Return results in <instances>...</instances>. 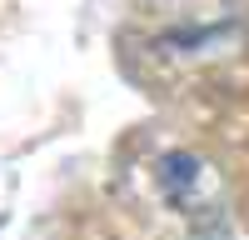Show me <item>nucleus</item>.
<instances>
[{"label": "nucleus", "instance_id": "obj_2", "mask_svg": "<svg viewBox=\"0 0 249 240\" xmlns=\"http://www.w3.org/2000/svg\"><path fill=\"white\" fill-rule=\"evenodd\" d=\"M230 35V25H175V30H164L160 35V50L164 55H195V50H214L219 40Z\"/></svg>", "mask_w": 249, "mask_h": 240}, {"label": "nucleus", "instance_id": "obj_1", "mask_svg": "<svg viewBox=\"0 0 249 240\" xmlns=\"http://www.w3.org/2000/svg\"><path fill=\"white\" fill-rule=\"evenodd\" d=\"M155 190H160V200L175 215H190V220H204V215L224 210V180H219V170L199 150H190V145L160 150V160H155Z\"/></svg>", "mask_w": 249, "mask_h": 240}]
</instances>
